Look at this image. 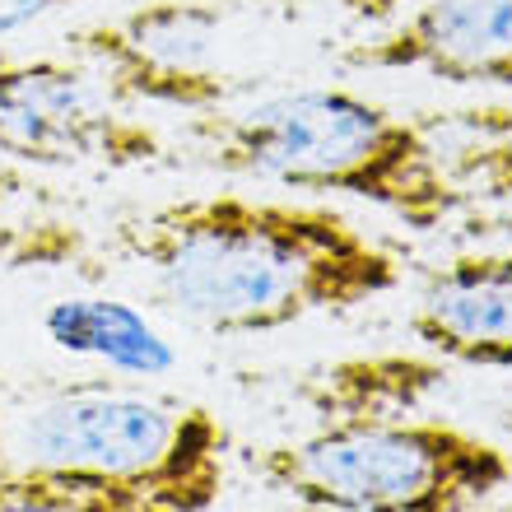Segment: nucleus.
<instances>
[{"label":"nucleus","mask_w":512,"mask_h":512,"mask_svg":"<svg viewBox=\"0 0 512 512\" xmlns=\"http://www.w3.org/2000/svg\"><path fill=\"white\" fill-rule=\"evenodd\" d=\"M117 247L177 317L215 336L345 317L405 280L401 256L350 215L238 191L154 205L117 229Z\"/></svg>","instance_id":"f257e3e1"},{"label":"nucleus","mask_w":512,"mask_h":512,"mask_svg":"<svg viewBox=\"0 0 512 512\" xmlns=\"http://www.w3.org/2000/svg\"><path fill=\"white\" fill-rule=\"evenodd\" d=\"M233 433L205 401L112 378L0 387V512H210Z\"/></svg>","instance_id":"f03ea898"},{"label":"nucleus","mask_w":512,"mask_h":512,"mask_svg":"<svg viewBox=\"0 0 512 512\" xmlns=\"http://www.w3.org/2000/svg\"><path fill=\"white\" fill-rule=\"evenodd\" d=\"M457 131L461 112L405 117L340 84L275 89L191 122V135L219 173L354 196L419 233L461 215L480 182H508L499 173L508 154L466 159L489 145L475 149Z\"/></svg>","instance_id":"7ed1b4c3"},{"label":"nucleus","mask_w":512,"mask_h":512,"mask_svg":"<svg viewBox=\"0 0 512 512\" xmlns=\"http://www.w3.org/2000/svg\"><path fill=\"white\" fill-rule=\"evenodd\" d=\"M256 471L312 512H475L512 485V452L447 419L345 410L270 443Z\"/></svg>","instance_id":"20e7f679"},{"label":"nucleus","mask_w":512,"mask_h":512,"mask_svg":"<svg viewBox=\"0 0 512 512\" xmlns=\"http://www.w3.org/2000/svg\"><path fill=\"white\" fill-rule=\"evenodd\" d=\"M70 42L122 98L191 117L238 108L261 89V42L243 0H145L75 28Z\"/></svg>","instance_id":"39448f33"},{"label":"nucleus","mask_w":512,"mask_h":512,"mask_svg":"<svg viewBox=\"0 0 512 512\" xmlns=\"http://www.w3.org/2000/svg\"><path fill=\"white\" fill-rule=\"evenodd\" d=\"M0 159L122 173L168 163V140L131 117L89 61L0 52Z\"/></svg>","instance_id":"423d86ee"},{"label":"nucleus","mask_w":512,"mask_h":512,"mask_svg":"<svg viewBox=\"0 0 512 512\" xmlns=\"http://www.w3.org/2000/svg\"><path fill=\"white\" fill-rule=\"evenodd\" d=\"M340 66L512 89V0H419L373 38L350 42Z\"/></svg>","instance_id":"0eeeda50"},{"label":"nucleus","mask_w":512,"mask_h":512,"mask_svg":"<svg viewBox=\"0 0 512 512\" xmlns=\"http://www.w3.org/2000/svg\"><path fill=\"white\" fill-rule=\"evenodd\" d=\"M410 336L443 364L512 368V252H461L419 284Z\"/></svg>","instance_id":"6e6552de"},{"label":"nucleus","mask_w":512,"mask_h":512,"mask_svg":"<svg viewBox=\"0 0 512 512\" xmlns=\"http://www.w3.org/2000/svg\"><path fill=\"white\" fill-rule=\"evenodd\" d=\"M66 5H75V0H0V38H10L19 28H33L38 19L66 10Z\"/></svg>","instance_id":"1a4fd4ad"},{"label":"nucleus","mask_w":512,"mask_h":512,"mask_svg":"<svg viewBox=\"0 0 512 512\" xmlns=\"http://www.w3.org/2000/svg\"><path fill=\"white\" fill-rule=\"evenodd\" d=\"M405 5H410V0H340V10L350 14V19H359V24H387Z\"/></svg>","instance_id":"9d476101"},{"label":"nucleus","mask_w":512,"mask_h":512,"mask_svg":"<svg viewBox=\"0 0 512 512\" xmlns=\"http://www.w3.org/2000/svg\"><path fill=\"white\" fill-rule=\"evenodd\" d=\"M475 512H512V503H494V499H489V503H480Z\"/></svg>","instance_id":"9b49d317"},{"label":"nucleus","mask_w":512,"mask_h":512,"mask_svg":"<svg viewBox=\"0 0 512 512\" xmlns=\"http://www.w3.org/2000/svg\"><path fill=\"white\" fill-rule=\"evenodd\" d=\"M503 429H508V433H512V405H508V415H503Z\"/></svg>","instance_id":"f8f14e48"}]
</instances>
